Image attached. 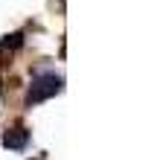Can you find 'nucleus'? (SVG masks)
Segmentation results:
<instances>
[{
  "mask_svg": "<svg viewBox=\"0 0 157 160\" xmlns=\"http://www.w3.org/2000/svg\"><path fill=\"white\" fill-rule=\"evenodd\" d=\"M23 140H26V134H6V146L21 148V146H23Z\"/></svg>",
  "mask_w": 157,
  "mask_h": 160,
  "instance_id": "1",
  "label": "nucleus"
}]
</instances>
